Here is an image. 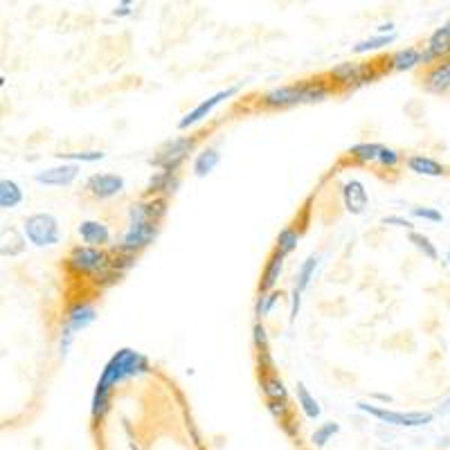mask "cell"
<instances>
[{
  "mask_svg": "<svg viewBox=\"0 0 450 450\" xmlns=\"http://www.w3.org/2000/svg\"><path fill=\"white\" fill-rule=\"evenodd\" d=\"M149 369H151V365L147 361V356H142L140 351L131 349V347L117 349L109 358V363L104 365L101 374H99V380L95 385V392H92V401H90V419H92V423L104 421V417L109 415L111 394H113V390L117 385H120V383L147 374Z\"/></svg>",
  "mask_w": 450,
  "mask_h": 450,
  "instance_id": "obj_1",
  "label": "cell"
},
{
  "mask_svg": "<svg viewBox=\"0 0 450 450\" xmlns=\"http://www.w3.org/2000/svg\"><path fill=\"white\" fill-rule=\"evenodd\" d=\"M334 90L336 88L329 82V77L300 79V82L277 86L268 92H263L259 97V106L266 111H282V109H290V106L324 101Z\"/></svg>",
  "mask_w": 450,
  "mask_h": 450,
  "instance_id": "obj_2",
  "label": "cell"
},
{
  "mask_svg": "<svg viewBox=\"0 0 450 450\" xmlns=\"http://www.w3.org/2000/svg\"><path fill=\"white\" fill-rule=\"evenodd\" d=\"M383 72L385 70H378L376 68V63H361V61H342L338 63L336 68H331L329 70V82L340 88H345L347 92L349 90H358L367 84H372L376 82V79L383 77Z\"/></svg>",
  "mask_w": 450,
  "mask_h": 450,
  "instance_id": "obj_3",
  "label": "cell"
},
{
  "mask_svg": "<svg viewBox=\"0 0 450 450\" xmlns=\"http://www.w3.org/2000/svg\"><path fill=\"white\" fill-rule=\"evenodd\" d=\"M25 241H30L36 248H52L61 239V228L55 214L50 212H36L23 221Z\"/></svg>",
  "mask_w": 450,
  "mask_h": 450,
  "instance_id": "obj_4",
  "label": "cell"
},
{
  "mask_svg": "<svg viewBox=\"0 0 450 450\" xmlns=\"http://www.w3.org/2000/svg\"><path fill=\"white\" fill-rule=\"evenodd\" d=\"M111 263V253L104 248H90V246H75L70 248L68 257H65V268L72 275L95 277Z\"/></svg>",
  "mask_w": 450,
  "mask_h": 450,
  "instance_id": "obj_5",
  "label": "cell"
},
{
  "mask_svg": "<svg viewBox=\"0 0 450 450\" xmlns=\"http://www.w3.org/2000/svg\"><path fill=\"white\" fill-rule=\"evenodd\" d=\"M356 407L361 410V412L369 415L378 419L380 423H388V426L394 428H423V426H430L434 421L432 412H423V410H412V412H396V410H388V407H380L374 403H365L358 401Z\"/></svg>",
  "mask_w": 450,
  "mask_h": 450,
  "instance_id": "obj_6",
  "label": "cell"
},
{
  "mask_svg": "<svg viewBox=\"0 0 450 450\" xmlns=\"http://www.w3.org/2000/svg\"><path fill=\"white\" fill-rule=\"evenodd\" d=\"M198 138L196 136H178V138H171L167 140L160 149L155 151V155L151 158V165L158 171H174L178 174L180 165L187 160L190 153L196 149Z\"/></svg>",
  "mask_w": 450,
  "mask_h": 450,
  "instance_id": "obj_7",
  "label": "cell"
},
{
  "mask_svg": "<svg viewBox=\"0 0 450 450\" xmlns=\"http://www.w3.org/2000/svg\"><path fill=\"white\" fill-rule=\"evenodd\" d=\"M158 232H160V223H128L126 232L122 234V241L115 248L138 257L140 250L149 248L155 241Z\"/></svg>",
  "mask_w": 450,
  "mask_h": 450,
  "instance_id": "obj_8",
  "label": "cell"
},
{
  "mask_svg": "<svg viewBox=\"0 0 450 450\" xmlns=\"http://www.w3.org/2000/svg\"><path fill=\"white\" fill-rule=\"evenodd\" d=\"M241 86L243 84H234V86H228V88H223V90H219V92H214V95L212 97H207V99H203L198 106H194V109L182 117V120L178 122V128L180 131H185V128H190V126H194V124H198V122H203L207 115H212L214 113V109L216 106H221L223 101H228L230 97H234L236 92L241 90Z\"/></svg>",
  "mask_w": 450,
  "mask_h": 450,
  "instance_id": "obj_9",
  "label": "cell"
},
{
  "mask_svg": "<svg viewBox=\"0 0 450 450\" xmlns=\"http://www.w3.org/2000/svg\"><path fill=\"white\" fill-rule=\"evenodd\" d=\"M124 187H126V182L120 174H106V171L88 176L86 185H84L86 194L95 198V201H109V198L120 196L124 192Z\"/></svg>",
  "mask_w": 450,
  "mask_h": 450,
  "instance_id": "obj_10",
  "label": "cell"
},
{
  "mask_svg": "<svg viewBox=\"0 0 450 450\" xmlns=\"http://www.w3.org/2000/svg\"><path fill=\"white\" fill-rule=\"evenodd\" d=\"M167 214V198L147 196L128 207V223H160Z\"/></svg>",
  "mask_w": 450,
  "mask_h": 450,
  "instance_id": "obj_11",
  "label": "cell"
},
{
  "mask_svg": "<svg viewBox=\"0 0 450 450\" xmlns=\"http://www.w3.org/2000/svg\"><path fill=\"white\" fill-rule=\"evenodd\" d=\"M421 84L432 95H446V92H450V57L437 61L434 65L423 70Z\"/></svg>",
  "mask_w": 450,
  "mask_h": 450,
  "instance_id": "obj_12",
  "label": "cell"
},
{
  "mask_svg": "<svg viewBox=\"0 0 450 450\" xmlns=\"http://www.w3.org/2000/svg\"><path fill=\"white\" fill-rule=\"evenodd\" d=\"M340 194H342V203H345V209L349 212V214L361 216V214H365V212H367L369 194H367L365 185L358 178H349V180L342 182Z\"/></svg>",
  "mask_w": 450,
  "mask_h": 450,
  "instance_id": "obj_13",
  "label": "cell"
},
{
  "mask_svg": "<svg viewBox=\"0 0 450 450\" xmlns=\"http://www.w3.org/2000/svg\"><path fill=\"white\" fill-rule=\"evenodd\" d=\"M79 176V165L75 163H63L57 167H50L43 171H36L34 180L38 185H45V187H68Z\"/></svg>",
  "mask_w": 450,
  "mask_h": 450,
  "instance_id": "obj_14",
  "label": "cell"
},
{
  "mask_svg": "<svg viewBox=\"0 0 450 450\" xmlns=\"http://www.w3.org/2000/svg\"><path fill=\"white\" fill-rule=\"evenodd\" d=\"M95 320H97L95 304L88 302V300H75L70 307L65 309V322H63V326H68V329L75 331V334H79V331L88 329Z\"/></svg>",
  "mask_w": 450,
  "mask_h": 450,
  "instance_id": "obj_15",
  "label": "cell"
},
{
  "mask_svg": "<svg viewBox=\"0 0 450 450\" xmlns=\"http://www.w3.org/2000/svg\"><path fill=\"white\" fill-rule=\"evenodd\" d=\"M417 65H421V48L407 45L385 59V72H407L415 70Z\"/></svg>",
  "mask_w": 450,
  "mask_h": 450,
  "instance_id": "obj_16",
  "label": "cell"
},
{
  "mask_svg": "<svg viewBox=\"0 0 450 450\" xmlns=\"http://www.w3.org/2000/svg\"><path fill=\"white\" fill-rule=\"evenodd\" d=\"M79 236H82V241L84 246H90V248H104V246H109L111 241V230H109V225L101 223V221H82L79 223V228H77Z\"/></svg>",
  "mask_w": 450,
  "mask_h": 450,
  "instance_id": "obj_17",
  "label": "cell"
},
{
  "mask_svg": "<svg viewBox=\"0 0 450 450\" xmlns=\"http://www.w3.org/2000/svg\"><path fill=\"white\" fill-rule=\"evenodd\" d=\"M405 167L412 171L417 176H428V178H441L448 174V169L437 163L434 158L430 155H423V153H415V155H407L405 158Z\"/></svg>",
  "mask_w": 450,
  "mask_h": 450,
  "instance_id": "obj_18",
  "label": "cell"
},
{
  "mask_svg": "<svg viewBox=\"0 0 450 450\" xmlns=\"http://www.w3.org/2000/svg\"><path fill=\"white\" fill-rule=\"evenodd\" d=\"M178 185H180V176L174 174V171H155L147 182V196L167 198L178 190Z\"/></svg>",
  "mask_w": 450,
  "mask_h": 450,
  "instance_id": "obj_19",
  "label": "cell"
},
{
  "mask_svg": "<svg viewBox=\"0 0 450 450\" xmlns=\"http://www.w3.org/2000/svg\"><path fill=\"white\" fill-rule=\"evenodd\" d=\"M284 259L280 253H275L268 257L266 266H263V273H261V280H259V295L263 293H273V290L277 288V284H280V277L284 273Z\"/></svg>",
  "mask_w": 450,
  "mask_h": 450,
  "instance_id": "obj_20",
  "label": "cell"
},
{
  "mask_svg": "<svg viewBox=\"0 0 450 450\" xmlns=\"http://www.w3.org/2000/svg\"><path fill=\"white\" fill-rule=\"evenodd\" d=\"M259 388L266 401H288V390L277 374H259Z\"/></svg>",
  "mask_w": 450,
  "mask_h": 450,
  "instance_id": "obj_21",
  "label": "cell"
},
{
  "mask_svg": "<svg viewBox=\"0 0 450 450\" xmlns=\"http://www.w3.org/2000/svg\"><path fill=\"white\" fill-rule=\"evenodd\" d=\"M219 163H221V153H219V149L216 147H205L201 153L196 155V160H194V176L196 178H205V176H209L212 171H214L216 167H219Z\"/></svg>",
  "mask_w": 450,
  "mask_h": 450,
  "instance_id": "obj_22",
  "label": "cell"
},
{
  "mask_svg": "<svg viewBox=\"0 0 450 450\" xmlns=\"http://www.w3.org/2000/svg\"><path fill=\"white\" fill-rule=\"evenodd\" d=\"M380 147L383 144H376V142H358V144H351L347 153L351 160L358 165H376Z\"/></svg>",
  "mask_w": 450,
  "mask_h": 450,
  "instance_id": "obj_23",
  "label": "cell"
},
{
  "mask_svg": "<svg viewBox=\"0 0 450 450\" xmlns=\"http://www.w3.org/2000/svg\"><path fill=\"white\" fill-rule=\"evenodd\" d=\"M23 203V190L16 180L3 178L0 180V207L3 209H16Z\"/></svg>",
  "mask_w": 450,
  "mask_h": 450,
  "instance_id": "obj_24",
  "label": "cell"
},
{
  "mask_svg": "<svg viewBox=\"0 0 450 450\" xmlns=\"http://www.w3.org/2000/svg\"><path fill=\"white\" fill-rule=\"evenodd\" d=\"M317 266H320V255H309L307 259L302 261V266L297 268V275H295V290H300V293H304V290H307L309 286H311V282H313V277H315V270H317Z\"/></svg>",
  "mask_w": 450,
  "mask_h": 450,
  "instance_id": "obj_25",
  "label": "cell"
},
{
  "mask_svg": "<svg viewBox=\"0 0 450 450\" xmlns=\"http://www.w3.org/2000/svg\"><path fill=\"white\" fill-rule=\"evenodd\" d=\"M297 405H300V410L304 412V417L311 419V421L322 417L320 403H317V399L307 390V385H304V383H297Z\"/></svg>",
  "mask_w": 450,
  "mask_h": 450,
  "instance_id": "obj_26",
  "label": "cell"
},
{
  "mask_svg": "<svg viewBox=\"0 0 450 450\" xmlns=\"http://www.w3.org/2000/svg\"><path fill=\"white\" fill-rule=\"evenodd\" d=\"M300 243V230L293 228V225H284L277 234V243H275V253H280L282 257H288Z\"/></svg>",
  "mask_w": 450,
  "mask_h": 450,
  "instance_id": "obj_27",
  "label": "cell"
},
{
  "mask_svg": "<svg viewBox=\"0 0 450 450\" xmlns=\"http://www.w3.org/2000/svg\"><path fill=\"white\" fill-rule=\"evenodd\" d=\"M338 432H340V423L326 421V423H322L320 428H315V432L311 434V446L313 448H324Z\"/></svg>",
  "mask_w": 450,
  "mask_h": 450,
  "instance_id": "obj_28",
  "label": "cell"
},
{
  "mask_svg": "<svg viewBox=\"0 0 450 450\" xmlns=\"http://www.w3.org/2000/svg\"><path fill=\"white\" fill-rule=\"evenodd\" d=\"M394 38H396V34H390V36L374 34V36L365 38V41L356 43V45H353V52H356V55H367V52H374V50H380V48H385V45L394 43Z\"/></svg>",
  "mask_w": 450,
  "mask_h": 450,
  "instance_id": "obj_29",
  "label": "cell"
},
{
  "mask_svg": "<svg viewBox=\"0 0 450 450\" xmlns=\"http://www.w3.org/2000/svg\"><path fill=\"white\" fill-rule=\"evenodd\" d=\"M407 239H410V243H412L419 253H423V257H428V259H432V261H437L439 259V253H437V246L428 239L426 234H421V232H407Z\"/></svg>",
  "mask_w": 450,
  "mask_h": 450,
  "instance_id": "obj_30",
  "label": "cell"
},
{
  "mask_svg": "<svg viewBox=\"0 0 450 450\" xmlns=\"http://www.w3.org/2000/svg\"><path fill=\"white\" fill-rule=\"evenodd\" d=\"M282 293H277V290H273V293H263L257 297L255 302V317H257V322H261L263 317H268L275 309V304L280 302Z\"/></svg>",
  "mask_w": 450,
  "mask_h": 450,
  "instance_id": "obj_31",
  "label": "cell"
},
{
  "mask_svg": "<svg viewBox=\"0 0 450 450\" xmlns=\"http://www.w3.org/2000/svg\"><path fill=\"white\" fill-rule=\"evenodd\" d=\"M61 160H68V163H99L104 160V151H70V153H57Z\"/></svg>",
  "mask_w": 450,
  "mask_h": 450,
  "instance_id": "obj_32",
  "label": "cell"
},
{
  "mask_svg": "<svg viewBox=\"0 0 450 450\" xmlns=\"http://www.w3.org/2000/svg\"><path fill=\"white\" fill-rule=\"evenodd\" d=\"M403 163V155H401V151H396V149H392V147H380V153H378V167H383V169H396Z\"/></svg>",
  "mask_w": 450,
  "mask_h": 450,
  "instance_id": "obj_33",
  "label": "cell"
},
{
  "mask_svg": "<svg viewBox=\"0 0 450 450\" xmlns=\"http://www.w3.org/2000/svg\"><path fill=\"white\" fill-rule=\"evenodd\" d=\"M253 345H255L257 353L270 351V347H268V331L261 322H255V326H253Z\"/></svg>",
  "mask_w": 450,
  "mask_h": 450,
  "instance_id": "obj_34",
  "label": "cell"
},
{
  "mask_svg": "<svg viewBox=\"0 0 450 450\" xmlns=\"http://www.w3.org/2000/svg\"><path fill=\"white\" fill-rule=\"evenodd\" d=\"M410 216L423 219V221H430V223H441V221H444V216H441L439 209H434V207H423V205L410 207Z\"/></svg>",
  "mask_w": 450,
  "mask_h": 450,
  "instance_id": "obj_35",
  "label": "cell"
},
{
  "mask_svg": "<svg viewBox=\"0 0 450 450\" xmlns=\"http://www.w3.org/2000/svg\"><path fill=\"white\" fill-rule=\"evenodd\" d=\"M266 407L280 423L290 419V401H266Z\"/></svg>",
  "mask_w": 450,
  "mask_h": 450,
  "instance_id": "obj_36",
  "label": "cell"
},
{
  "mask_svg": "<svg viewBox=\"0 0 450 450\" xmlns=\"http://www.w3.org/2000/svg\"><path fill=\"white\" fill-rule=\"evenodd\" d=\"M75 331L72 329H68V326H63L61 329V336H59V353L63 356H68L70 353V349H72V342H75Z\"/></svg>",
  "mask_w": 450,
  "mask_h": 450,
  "instance_id": "obj_37",
  "label": "cell"
},
{
  "mask_svg": "<svg viewBox=\"0 0 450 450\" xmlns=\"http://www.w3.org/2000/svg\"><path fill=\"white\" fill-rule=\"evenodd\" d=\"M383 225H394V228H403V230H410L412 232V221L401 216V214H392V216H383Z\"/></svg>",
  "mask_w": 450,
  "mask_h": 450,
  "instance_id": "obj_38",
  "label": "cell"
},
{
  "mask_svg": "<svg viewBox=\"0 0 450 450\" xmlns=\"http://www.w3.org/2000/svg\"><path fill=\"white\" fill-rule=\"evenodd\" d=\"M257 363H259V374H277L275 372V361H273L270 351L257 353Z\"/></svg>",
  "mask_w": 450,
  "mask_h": 450,
  "instance_id": "obj_39",
  "label": "cell"
},
{
  "mask_svg": "<svg viewBox=\"0 0 450 450\" xmlns=\"http://www.w3.org/2000/svg\"><path fill=\"white\" fill-rule=\"evenodd\" d=\"M300 309H302V293L293 288V295H290V322L297 320Z\"/></svg>",
  "mask_w": 450,
  "mask_h": 450,
  "instance_id": "obj_40",
  "label": "cell"
},
{
  "mask_svg": "<svg viewBox=\"0 0 450 450\" xmlns=\"http://www.w3.org/2000/svg\"><path fill=\"white\" fill-rule=\"evenodd\" d=\"M131 14H133V5H131L128 0H122V3L115 5V9H113V16H117V18H124Z\"/></svg>",
  "mask_w": 450,
  "mask_h": 450,
  "instance_id": "obj_41",
  "label": "cell"
},
{
  "mask_svg": "<svg viewBox=\"0 0 450 450\" xmlns=\"http://www.w3.org/2000/svg\"><path fill=\"white\" fill-rule=\"evenodd\" d=\"M437 412H439V415H448V412H450V394L439 403V407H437Z\"/></svg>",
  "mask_w": 450,
  "mask_h": 450,
  "instance_id": "obj_42",
  "label": "cell"
},
{
  "mask_svg": "<svg viewBox=\"0 0 450 450\" xmlns=\"http://www.w3.org/2000/svg\"><path fill=\"white\" fill-rule=\"evenodd\" d=\"M446 261H448V266H450V250H448V253H446Z\"/></svg>",
  "mask_w": 450,
  "mask_h": 450,
  "instance_id": "obj_43",
  "label": "cell"
}]
</instances>
